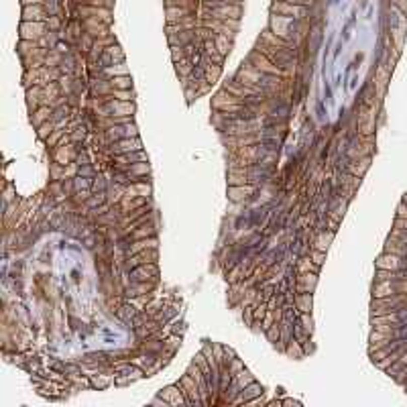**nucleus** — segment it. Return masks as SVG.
<instances>
[{"label": "nucleus", "instance_id": "1", "mask_svg": "<svg viewBox=\"0 0 407 407\" xmlns=\"http://www.w3.org/2000/svg\"><path fill=\"white\" fill-rule=\"evenodd\" d=\"M403 310H407V293H397V295H389V297H373V301H371V316L403 312Z\"/></svg>", "mask_w": 407, "mask_h": 407}, {"label": "nucleus", "instance_id": "2", "mask_svg": "<svg viewBox=\"0 0 407 407\" xmlns=\"http://www.w3.org/2000/svg\"><path fill=\"white\" fill-rule=\"evenodd\" d=\"M246 65H250V67H254L257 72H263V74H273V76H281V78H287V74L279 67V65H275L267 55H263L261 51H257V49H252L250 53H248V57H246Z\"/></svg>", "mask_w": 407, "mask_h": 407}, {"label": "nucleus", "instance_id": "3", "mask_svg": "<svg viewBox=\"0 0 407 407\" xmlns=\"http://www.w3.org/2000/svg\"><path fill=\"white\" fill-rule=\"evenodd\" d=\"M273 15H283V17H291V19H308L310 21V7H301V5H291V3H283V0H275L271 7Z\"/></svg>", "mask_w": 407, "mask_h": 407}, {"label": "nucleus", "instance_id": "4", "mask_svg": "<svg viewBox=\"0 0 407 407\" xmlns=\"http://www.w3.org/2000/svg\"><path fill=\"white\" fill-rule=\"evenodd\" d=\"M104 153H108L110 157L116 155H126V153H134V151H143V141L139 137H130V139H120L116 143H110L102 149Z\"/></svg>", "mask_w": 407, "mask_h": 407}, {"label": "nucleus", "instance_id": "5", "mask_svg": "<svg viewBox=\"0 0 407 407\" xmlns=\"http://www.w3.org/2000/svg\"><path fill=\"white\" fill-rule=\"evenodd\" d=\"M130 137H139V128H137L134 120L128 122V124H114V126H110V128L104 130V141H106V145L116 143V141H120V139H130Z\"/></svg>", "mask_w": 407, "mask_h": 407}, {"label": "nucleus", "instance_id": "6", "mask_svg": "<svg viewBox=\"0 0 407 407\" xmlns=\"http://www.w3.org/2000/svg\"><path fill=\"white\" fill-rule=\"evenodd\" d=\"M397 293H407V279H395V281H381L373 287V297H389Z\"/></svg>", "mask_w": 407, "mask_h": 407}, {"label": "nucleus", "instance_id": "7", "mask_svg": "<svg viewBox=\"0 0 407 407\" xmlns=\"http://www.w3.org/2000/svg\"><path fill=\"white\" fill-rule=\"evenodd\" d=\"M130 281H151V283H159V265L157 263H147V265H139L132 271H128Z\"/></svg>", "mask_w": 407, "mask_h": 407}, {"label": "nucleus", "instance_id": "8", "mask_svg": "<svg viewBox=\"0 0 407 407\" xmlns=\"http://www.w3.org/2000/svg\"><path fill=\"white\" fill-rule=\"evenodd\" d=\"M261 191V185H254V183H244V185H228V197L234 201V204H240V201H246V199H252Z\"/></svg>", "mask_w": 407, "mask_h": 407}, {"label": "nucleus", "instance_id": "9", "mask_svg": "<svg viewBox=\"0 0 407 407\" xmlns=\"http://www.w3.org/2000/svg\"><path fill=\"white\" fill-rule=\"evenodd\" d=\"M78 151H80V147H78V145H74V143H67V145H57V147L53 149V161H55V163H59V165H63V167H67L70 163H74V161H76V157H78Z\"/></svg>", "mask_w": 407, "mask_h": 407}, {"label": "nucleus", "instance_id": "10", "mask_svg": "<svg viewBox=\"0 0 407 407\" xmlns=\"http://www.w3.org/2000/svg\"><path fill=\"white\" fill-rule=\"evenodd\" d=\"M49 31L47 23H39V21H23L21 23V39H29V41H39L45 33Z\"/></svg>", "mask_w": 407, "mask_h": 407}, {"label": "nucleus", "instance_id": "11", "mask_svg": "<svg viewBox=\"0 0 407 407\" xmlns=\"http://www.w3.org/2000/svg\"><path fill=\"white\" fill-rule=\"evenodd\" d=\"M157 397H159L165 405H181V403L187 405V399H185V395L181 393V389H179L177 383H175V385H169V387H165V389H161Z\"/></svg>", "mask_w": 407, "mask_h": 407}, {"label": "nucleus", "instance_id": "12", "mask_svg": "<svg viewBox=\"0 0 407 407\" xmlns=\"http://www.w3.org/2000/svg\"><path fill=\"white\" fill-rule=\"evenodd\" d=\"M263 393H265L263 385H261V383H257V381H252L250 385H246V387H244V389H242V391H240V393L234 397V401H232V403H234V405H242V403L246 405L250 399H254V397H261Z\"/></svg>", "mask_w": 407, "mask_h": 407}, {"label": "nucleus", "instance_id": "13", "mask_svg": "<svg viewBox=\"0 0 407 407\" xmlns=\"http://www.w3.org/2000/svg\"><path fill=\"white\" fill-rule=\"evenodd\" d=\"M159 283H151V281H130L126 287H124V297H139V295H145V293H151L155 291Z\"/></svg>", "mask_w": 407, "mask_h": 407}, {"label": "nucleus", "instance_id": "14", "mask_svg": "<svg viewBox=\"0 0 407 407\" xmlns=\"http://www.w3.org/2000/svg\"><path fill=\"white\" fill-rule=\"evenodd\" d=\"M318 285V273H297L295 291L299 293H314Z\"/></svg>", "mask_w": 407, "mask_h": 407}, {"label": "nucleus", "instance_id": "15", "mask_svg": "<svg viewBox=\"0 0 407 407\" xmlns=\"http://www.w3.org/2000/svg\"><path fill=\"white\" fill-rule=\"evenodd\" d=\"M145 248H159V240H157V236H149V238L132 240V242L126 246L124 254H126V257H132V254H137V252H141V250H145Z\"/></svg>", "mask_w": 407, "mask_h": 407}, {"label": "nucleus", "instance_id": "16", "mask_svg": "<svg viewBox=\"0 0 407 407\" xmlns=\"http://www.w3.org/2000/svg\"><path fill=\"white\" fill-rule=\"evenodd\" d=\"M371 161H373V157H363V159L348 161L346 167H344V171H348V173H352L356 177H365L367 171H369V167H371Z\"/></svg>", "mask_w": 407, "mask_h": 407}, {"label": "nucleus", "instance_id": "17", "mask_svg": "<svg viewBox=\"0 0 407 407\" xmlns=\"http://www.w3.org/2000/svg\"><path fill=\"white\" fill-rule=\"evenodd\" d=\"M49 13L45 9V5H33V7H23V21H47Z\"/></svg>", "mask_w": 407, "mask_h": 407}, {"label": "nucleus", "instance_id": "18", "mask_svg": "<svg viewBox=\"0 0 407 407\" xmlns=\"http://www.w3.org/2000/svg\"><path fill=\"white\" fill-rule=\"evenodd\" d=\"M149 236H157V222H155V220H151V222H147V224L139 226L137 230H132V232L128 234V240L132 242V240H139V238H149Z\"/></svg>", "mask_w": 407, "mask_h": 407}, {"label": "nucleus", "instance_id": "19", "mask_svg": "<svg viewBox=\"0 0 407 407\" xmlns=\"http://www.w3.org/2000/svg\"><path fill=\"white\" fill-rule=\"evenodd\" d=\"M53 112H55V108L53 106H39L33 114H31V124L35 126V128H39L43 122H47V120H51V116H53Z\"/></svg>", "mask_w": 407, "mask_h": 407}, {"label": "nucleus", "instance_id": "20", "mask_svg": "<svg viewBox=\"0 0 407 407\" xmlns=\"http://www.w3.org/2000/svg\"><path fill=\"white\" fill-rule=\"evenodd\" d=\"M334 234L336 232H332V230H320V232H316L314 234V238H312V248H316V250H328V246H330V242L334 240Z\"/></svg>", "mask_w": 407, "mask_h": 407}, {"label": "nucleus", "instance_id": "21", "mask_svg": "<svg viewBox=\"0 0 407 407\" xmlns=\"http://www.w3.org/2000/svg\"><path fill=\"white\" fill-rule=\"evenodd\" d=\"M90 383H92V389H98V391H104L108 389L112 383H114V375L108 371V373H96L90 377Z\"/></svg>", "mask_w": 407, "mask_h": 407}, {"label": "nucleus", "instance_id": "22", "mask_svg": "<svg viewBox=\"0 0 407 407\" xmlns=\"http://www.w3.org/2000/svg\"><path fill=\"white\" fill-rule=\"evenodd\" d=\"M214 45H216V51L222 55V57H226L230 51H232V39L230 37H226L224 33H216V37H214Z\"/></svg>", "mask_w": 407, "mask_h": 407}, {"label": "nucleus", "instance_id": "23", "mask_svg": "<svg viewBox=\"0 0 407 407\" xmlns=\"http://www.w3.org/2000/svg\"><path fill=\"white\" fill-rule=\"evenodd\" d=\"M295 269H297V273H320V267L310 259V254L299 257L295 263Z\"/></svg>", "mask_w": 407, "mask_h": 407}, {"label": "nucleus", "instance_id": "24", "mask_svg": "<svg viewBox=\"0 0 407 407\" xmlns=\"http://www.w3.org/2000/svg\"><path fill=\"white\" fill-rule=\"evenodd\" d=\"M314 293H299V291H295V308L299 310V312H308V314H312V297Z\"/></svg>", "mask_w": 407, "mask_h": 407}, {"label": "nucleus", "instance_id": "25", "mask_svg": "<svg viewBox=\"0 0 407 407\" xmlns=\"http://www.w3.org/2000/svg\"><path fill=\"white\" fill-rule=\"evenodd\" d=\"M102 76H104V78H116V76H130V74H128V67L122 61V63H114V65L104 67V70H102Z\"/></svg>", "mask_w": 407, "mask_h": 407}, {"label": "nucleus", "instance_id": "26", "mask_svg": "<svg viewBox=\"0 0 407 407\" xmlns=\"http://www.w3.org/2000/svg\"><path fill=\"white\" fill-rule=\"evenodd\" d=\"M285 354L291 356V359H303V356H305L301 342H297L295 338H291V340L287 342V346H285Z\"/></svg>", "mask_w": 407, "mask_h": 407}, {"label": "nucleus", "instance_id": "27", "mask_svg": "<svg viewBox=\"0 0 407 407\" xmlns=\"http://www.w3.org/2000/svg\"><path fill=\"white\" fill-rule=\"evenodd\" d=\"M110 187V179L106 173H98L94 179H92V191L98 193V191H108Z\"/></svg>", "mask_w": 407, "mask_h": 407}, {"label": "nucleus", "instance_id": "28", "mask_svg": "<svg viewBox=\"0 0 407 407\" xmlns=\"http://www.w3.org/2000/svg\"><path fill=\"white\" fill-rule=\"evenodd\" d=\"M65 134H67V128H59V126H57V128H55L53 132L49 134V139L45 141V145H47V147H49L51 151H53V149H55V147H57V145L61 143V139H63Z\"/></svg>", "mask_w": 407, "mask_h": 407}, {"label": "nucleus", "instance_id": "29", "mask_svg": "<svg viewBox=\"0 0 407 407\" xmlns=\"http://www.w3.org/2000/svg\"><path fill=\"white\" fill-rule=\"evenodd\" d=\"M220 76H222V65L210 63V65L206 67V82H208L210 86H214V84L220 80Z\"/></svg>", "mask_w": 407, "mask_h": 407}, {"label": "nucleus", "instance_id": "30", "mask_svg": "<svg viewBox=\"0 0 407 407\" xmlns=\"http://www.w3.org/2000/svg\"><path fill=\"white\" fill-rule=\"evenodd\" d=\"M114 90H132V80L130 76H116V78H108Z\"/></svg>", "mask_w": 407, "mask_h": 407}, {"label": "nucleus", "instance_id": "31", "mask_svg": "<svg viewBox=\"0 0 407 407\" xmlns=\"http://www.w3.org/2000/svg\"><path fill=\"white\" fill-rule=\"evenodd\" d=\"M55 128H57V124H55L53 120H47V122H43V124H41V126L37 128V139L45 143V141L49 139V134H51V132H53Z\"/></svg>", "mask_w": 407, "mask_h": 407}, {"label": "nucleus", "instance_id": "32", "mask_svg": "<svg viewBox=\"0 0 407 407\" xmlns=\"http://www.w3.org/2000/svg\"><path fill=\"white\" fill-rule=\"evenodd\" d=\"M193 63L185 57V59H179L177 63H175V70H177V74H179V78H189L191 76V72H193Z\"/></svg>", "mask_w": 407, "mask_h": 407}, {"label": "nucleus", "instance_id": "33", "mask_svg": "<svg viewBox=\"0 0 407 407\" xmlns=\"http://www.w3.org/2000/svg\"><path fill=\"white\" fill-rule=\"evenodd\" d=\"M297 322L301 324V328L305 330V332H314V320H312V314H308V312H299L297 314Z\"/></svg>", "mask_w": 407, "mask_h": 407}, {"label": "nucleus", "instance_id": "34", "mask_svg": "<svg viewBox=\"0 0 407 407\" xmlns=\"http://www.w3.org/2000/svg\"><path fill=\"white\" fill-rule=\"evenodd\" d=\"M39 47H41V45H39V41L21 39V41H19V53H21V57H23V55L31 53V51H35V49H39Z\"/></svg>", "mask_w": 407, "mask_h": 407}, {"label": "nucleus", "instance_id": "35", "mask_svg": "<svg viewBox=\"0 0 407 407\" xmlns=\"http://www.w3.org/2000/svg\"><path fill=\"white\" fill-rule=\"evenodd\" d=\"M265 338L271 342V344H277L279 338H281V328H279V322H275L271 328L265 330Z\"/></svg>", "mask_w": 407, "mask_h": 407}, {"label": "nucleus", "instance_id": "36", "mask_svg": "<svg viewBox=\"0 0 407 407\" xmlns=\"http://www.w3.org/2000/svg\"><path fill=\"white\" fill-rule=\"evenodd\" d=\"M76 5H88V7H106V9H112L114 0H74Z\"/></svg>", "mask_w": 407, "mask_h": 407}, {"label": "nucleus", "instance_id": "37", "mask_svg": "<svg viewBox=\"0 0 407 407\" xmlns=\"http://www.w3.org/2000/svg\"><path fill=\"white\" fill-rule=\"evenodd\" d=\"M74 187H76V191L92 189V179H90V177H82V175H76V177H74Z\"/></svg>", "mask_w": 407, "mask_h": 407}, {"label": "nucleus", "instance_id": "38", "mask_svg": "<svg viewBox=\"0 0 407 407\" xmlns=\"http://www.w3.org/2000/svg\"><path fill=\"white\" fill-rule=\"evenodd\" d=\"M49 173H51V179H63V175H65V167L53 161V163H49Z\"/></svg>", "mask_w": 407, "mask_h": 407}, {"label": "nucleus", "instance_id": "39", "mask_svg": "<svg viewBox=\"0 0 407 407\" xmlns=\"http://www.w3.org/2000/svg\"><path fill=\"white\" fill-rule=\"evenodd\" d=\"M134 187H137L139 195H143V197H151V193H153L151 181H137V183H134Z\"/></svg>", "mask_w": 407, "mask_h": 407}, {"label": "nucleus", "instance_id": "40", "mask_svg": "<svg viewBox=\"0 0 407 407\" xmlns=\"http://www.w3.org/2000/svg\"><path fill=\"white\" fill-rule=\"evenodd\" d=\"M112 98L122 100V102H132V100H134V94H132V90H114V92H112Z\"/></svg>", "mask_w": 407, "mask_h": 407}, {"label": "nucleus", "instance_id": "41", "mask_svg": "<svg viewBox=\"0 0 407 407\" xmlns=\"http://www.w3.org/2000/svg\"><path fill=\"white\" fill-rule=\"evenodd\" d=\"M61 19L63 17H47V27L49 31H55V33H61Z\"/></svg>", "mask_w": 407, "mask_h": 407}, {"label": "nucleus", "instance_id": "42", "mask_svg": "<svg viewBox=\"0 0 407 407\" xmlns=\"http://www.w3.org/2000/svg\"><path fill=\"white\" fill-rule=\"evenodd\" d=\"M310 259H312L318 267H322L324 261H326V252H324V250H316V248H312V250H310Z\"/></svg>", "mask_w": 407, "mask_h": 407}, {"label": "nucleus", "instance_id": "43", "mask_svg": "<svg viewBox=\"0 0 407 407\" xmlns=\"http://www.w3.org/2000/svg\"><path fill=\"white\" fill-rule=\"evenodd\" d=\"M242 369H244V363L238 359V356H234V359L228 363V371H230L232 375H236V373H238V371H242Z\"/></svg>", "mask_w": 407, "mask_h": 407}, {"label": "nucleus", "instance_id": "44", "mask_svg": "<svg viewBox=\"0 0 407 407\" xmlns=\"http://www.w3.org/2000/svg\"><path fill=\"white\" fill-rule=\"evenodd\" d=\"M171 59H173V63H177L179 59H185V51H183V47H171Z\"/></svg>", "mask_w": 407, "mask_h": 407}, {"label": "nucleus", "instance_id": "45", "mask_svg": "<svg viewBox=\"0 0 407 407\" xmlns=\"http://www.w3.org/2000/svg\"><path fill=\"white\" fill-rule=\"evenodd\" d=\"M338 224H340V222H336V220H332V218L326 216V226H328V230L336 232V230H338Z\"/></svg>", "mask_w": 407, "mask_h": 407}, {"label": "nucleus", "instance_id": "46", "mask_svg": "<svg viewBox=\"0 0 407 407\" xmlns=\"http://www.w3.org/2000/svg\"><path fill=\"white\" fill-rule=\"evenodd\" d=\"M23 7H33V5H45L47 0H21Z\"/></svg>", "mask_w": 407, "mask_h": 407}, {"label": "nucleus", "instance_id": "47", "mask_svg": "<svg viewBox=\"0 0 407 407\" xmlns=\"http://www.w3.org/2000/svg\"><path fill=\"white\" fill-rule=\"evenodd\" d=\"M281 405H301V401H295V399H281Z\"/></svg>", "mask_w": 407, "mask_h": 407}, {"label": "nucleus", "instance_id": "48", "mask_svg": "<svg viewBox=\"0 0 407 407\" xmlns=\"http://www.w3.org/2000/svg\"><path fill=\"white\" fill-rule=\"evenodd\" d=\"M403 204H407V191H405V195H403Z\"/></svg>", "mask_w": 407, "mask_h": 407}]
</instances>
